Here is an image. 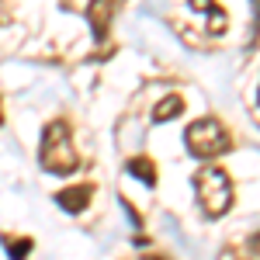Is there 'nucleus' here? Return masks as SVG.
I'll return each mask as SVG.
<instances>
[{
	"mask_svg": "<svg viewBox=\"0 0 260 260\" xmlns=\"http://www.w3.org/2000/svg\"><path fill=\"white\" fill-rule=\"evenodd\" d=\"M0 246H4L7 260H28V257H31V250H35V240H31V236H11V233H0Z\"/></svg>",
	"mask_w": 260,
	"mask_h": 260,
	"instance_id": "obj_6",
	"label": "nucleus"
},
{
	"mask_svg": "<svg viewBox=\"0 0 260 260\" xmlns=\"http://www.w3.org/2000/svg\"><path fill=\"white\" fill-rule=\"evenodd\" d=\"M177 115H184V98H180V94H167V98L153 108V121H174Z\"/></svg>",
	"mask_w": 260,
	"mask_h": 260,
	"instance_id": "obj_9",
	"label": "nucleus"
},
{
	"mask_svg": "<svg viewBox=\"0 0 260 260\" xmlns=\"http://www.w3.org/2000/svg\"><path fill=\"white\" fill-rule=\"evenodd\" d=\"M142 260H163V257H142Z\"/></svg>",
	"mask_w": 260,
	"mask_h": 260,
	"instance_id": "obj_12",
	"label": "nucleus"
},
{
	"mask_svg": "<svg viewBox=\"0 0 260 260\" xmlns=\"http://www.w3.org/2000/svg\"><path fill=\"white\" fill-rule=\"evenodd\" d=\"M184 146L194 160H215L233 149V136L219 118H198L184 128Z\"/></svg>",
	"mask_w": 260,
	"mask_h": 260,
	"instance_id": "obj_3",
	"label": "nucleus"
},
{
	"mask_svg": "<svg viewBox=\"0 0 260 260\" xmlns=\"http://www.w3.org/2000/svg\"><path fill=\"white\" fill-rule=\"evenodd\" d=\"M0 125H4V104H0Z\"/></svg>",
	"mask_w": 260,
	"mask_h": 260,
	"instance_id": "obj_11",
	"label": "nucleus"
},
{
	"mask_svg": "<svg viewBox=\"0 0 260 260\" xmlns=\"http://www.w3.org/2000/svg\"><path fill=\"white\" fill-rule=\"evenodd\" d=\"M194 198H198L205 219H222L233 208V180L222 167H201L194 170Z\"/></svg>",
	"mask_w": 260,
	"mask_h": 260,
	"instance_id": "obj_2",
	"label": "nucleus"
},
{
	"mask_svg": "<svg viewBox=\"0 0 260 260\" xmlns=\"http://www.w3.org/2000/svg\"><path fill=\"white\" fill-rule=\"evenodd\" d=\"M39 163H42V170L59 174V177L80 170V153H77V146H73V132H70V121L66 118H52L42 128Z\"/></svg>",
	"mask_w": 260,
	"mask_h": 260,
	"instance_id": "obj_1",
	"label": "nucleus"
},
{
	"mask_svg": "<svg viewBox=\"0 0 260 260\" xmlns=\"http://www.w3.org/2000/svg\"><path fill=\"white\" fill-rule=\"evenodd\" d=\"M125 170H128V177L142 180L146 187H156V163L149 160V156H132V160L125 163Z\"/></svg>",
	"mask_w": 260,
	"mask_h": 260,
	"instance_id": "obj_7",
	"label": "nucleus"
},
{
	"mask_svg": "<svg viewBox=\"0 0 260 260\" xmlns=\"http://www.w3.org/2000/svg\"><path fill=\"white\" fill-rule=\"evenodd\" d=\"M121 208H125V215L132 219V225L139 229V225H142V215H139V212H136V208H132V205H128V201H125V198H121Z\"/></svg>",
	"mask_w": 260,
	"mask_h": 260,
	"instance_id": "obj_10",
	"label": "nucleus"
},
{
	"mask_svg": "<svg viewBox=\"0 0 260 260\" xmlns=\"http://www.w3.org/2000/svg\"><path fill=\"white\" fill-rule=\"evenodd\" d=\"M191 11H198V14H208V28H212V35H222L225 31V11H222L219 4H208V0H191Z\"/></svg>",
	"mask_w": 260,
	"mask_h": 260,
	"instance_id": "obj_8",
	"label": "nucleus"
},
{
	"mask_svg": "<svg viewBox=\"0 0 260 260\" xmlns=\"http://www.w3.org/2000/svg\"><path fill=\"white\" fill-rule=\"evenodd\" d=\"M90 198H94V184H77V187H62V191H56V194H52V201L59 205L66 215H80L83 208L90 205Z\"/></svg>",
	"mask_w": 260,
	"mask_h": 260,
	"instance_id": "obj_4",
	"label": "nucleus"
},
{
	"mask_svg": "<svg viewBox=\"0 0 260 260\" xmlns=\"http://www.w3.org/2000/svg\"><path fill=\"white\" fill-rule=\"evenodd\" d=\"M111 14H115V7H108V4H90V7H87V21H90V31H94V42H98V45L108 39Z\"/></svg>",
	"mask_w": 260,
	"mask_h": 260,
	"instance_id": "obj_5",
	"label": "nucleus"
}]
</instances>
